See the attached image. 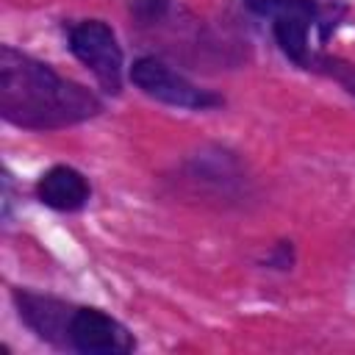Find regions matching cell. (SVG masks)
<instances>
[{"label": "cell", "instance_id": "obj_5", "mask_svg": "<svg viewBox=\"0 0 355 355\" xmlns=\"http://www.w3.org/2000/svg\"><path fill=\"white\" fill-rule=\"evenodd\" d=\"M272 33L277 47L286 58H291L297 67L311 69L319 50L311 47V31L319 28L322 8L316 0H291L277 17H272Z\"/></svg>", "mask_w": 355, "mask_h": 355}, {"label": "cell", "instance_id": "obj_4", "mask_svg": "<svg viewBox=\"0 0 355 355\" xmlns=\"http://www.w3.org/2000/svg\"><path fill=\"white\" fill-rule=\"evenodd\" d=\"M130 83L144 92L147 97L175 105V108H189V111H205L214 105H222L225 100L214 94L211 89H202L183 78L178 69H172L166 61L155 55H141L130 67Z\"/></svg>", "mask_w": 355, "mask_h": 355}, {"label": "cell", "instance_id": "obj_2", "mask_svg": "<svg viewBox=\"0 0 355 355\" xmlns=\"http://www.w3.org/2000/svg\"><path fill=\"white\" fill-rule=\"evenodd\" d=\"M67 47L97 78L103 92L119 94L125 55H122V47L116 42V33L108 22H103V19L72 22L67 28Z\"/></svg>", "mask_w": 355, "mask_h": 355}, {"label": "cell", "instance_id": "obj_1", "mask_svg": "<svg viewBox=\"0 0 355 355\" xmlns=\"http://www.w3.org/2000/svg\"><path fill=\"white\" fill-rule=\"evenodd\" d=\"M103 111V100L83 83L58 75L50 64L3 44L0 47V114L28 130L80 125Z\"/></svg>", "mask_w": 355, "mask_h": 355}, {"label": "cell", "instance_id": "obj_3", "mask_svg": "<svg viewBox=\"0 0 355 355\" xmlns=\"http://www.w3.org/2000/svg\"><path fill=\"white\" fill-rule=\"evenodd\" d=\"M61 349L80 355H128L136 349V338L116 316L89 305H69Z\"/></svg>", "mask_w": 355, "mask_h": 355}, {"label": "cell", "instance_id": "obj_8", "mask_svg": "<svg viewBox=\"0 0 355 355\" xmlns=\"http://www.w3.org/2000/svg\"><path fill=\"white\" fill-rule=\"evenodd\" d=\"M311 69L313 72H322V75H327V78H333L336 83H341V89L347 92V94H352L355 97V64H349V61H344V58H336V55H327V53H316V58H313V64H311Z\"/></svg>", "mask_w": 355, "mask_h": 355}, {"label": "cell", "instance_id": "obj_7", "mask_svg": "<svg viewBox=\"0 0 355 355\" xmlns=\"http://www.w3.org/2000/svg\"><path fill=\"white\" fill-rule=\"evenodd\" d=\"M36 197L42 205L61 211V214H72L80 211L89 197H92V183L86 180V175L69 164H55L47 172H42V178L36 180Z\"/></svg>", "mask_w": 355, "mask_h": 355}, {"label": "cell", "instance_id": "obj_6", "mask_svg": "<svg viewBox=\"0 0 355 355\" xmlns=\"http://www.w3.org/2000/svg\"><path fill=\"white\" fill-rule=\"evenodd\" d=\"M11 297H14V305H17V313H19L22 324L31 333H36V338H42V341H47V344L61 349V344H64V322H67V313H69L72 302L50 297V294L31 291V288H14Z\"/></svg>", "mask_w": 355, "mask_h": 355}, {"label": "cell", "instance_id": "obj_9", "mask_svg": "<svg viewBox=\"0 0 355 355\" xmlns=\"http://www.w3.org/2000/svg\"><path fill=\"white\" fill-rule=\"evenodd\" d=\"M166 8H169V0H133V11H136V17H141L144 22L161 19Z\"/></svg>", "mask_w": 355, "mask_h": 355}, {"label": "cell", "instance_id": "obj_10", "mask_svg": "<svg viewBox=\"0 0 355 355\" xmlns=\"http://www.w3.org/2000/svg\"><path fill=\"white\" fill-rule=\"evenodd\" d=\"M291 0H244V6L258 17H277Z\"/></svg>", "mask_w": 355, "mask_h": 355}]
</instances>
